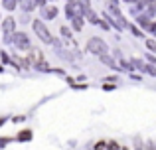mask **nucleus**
Segmentation results:
<instances>
[{"label":"nucleus","instance_id":"nucleus-1","mask_svg":"<svg viewBox=\"0 0 156 150\" xmlns=\"http://www.w3.org/2000/svg\"><path fill=\"white\" fill-rule=\"evenodd\" d=\"M87 50L91 51V54H95V55H101V58H105V55L109 54V47H107V44L101 38H91L87 42Z\"/></svg>","mask_w":156,"mask_h":150},{"label":"nucleus","instance_id":"nucleus-2","mask_svg":"<svg viewBox=\"0 0 156 150\" xmlns=\"http://www.w3.org/2000/svg\"><path fill=\"white\" fill-rule=\"evenodd\" d=\"M34 32L38 34V38L42 40V42H46V44H53V38H51L50 30L44 26L42 20H36V22H34Z\"/></svg>","mask_w":156,"mask_h":150},{"label":"nucleus","instance_id":"nucleus-3","mask_svg":"<svg viewBox=\"0 0 156 150\" xmlns=\"http://www.w3.org/2000/svg\"><path fill=\"white\" fill-rule=\"evenodd\" d=\"M12 38H14L16 47H20V50H30V40H28V36L24 34V32H18V34H14Z\"/></svg>","mask_w":156,"mask_h":150},{"label":"nucleus","instance_id":"nucleus-4","mask_svg":"<svg viewBox=\"0 0 156 150\" xmlns=\"http://www.w3.org/2000/svg\"><path fill=\"white\" fill-rule=\"evenodd\" d=\"M2 26H4V34H6V42L10 44V40H12V32H14V26H16L14 18H6Z\"/></svg>","mask_w":156,"mask_h":150},{"label":"nucleus","instance_id":"nucleus-5","mask_svg":"<svg viewBox=\"0 0 156 150\" xmlns=\"http://www.w3.org/2000/svg\"><path fill=\"white\" fill-rule=\"evenodd\" d=\"M65 12H67V16H69V18H75V14H79V12H81V8L77 6V4L69 2V4H67V8H65Z\"/></svg>","mask_w":156,"mask_h":150},{"label":"nucleus","instance_id":"nucleus-6","mask_svg":"<svg viewBox=\"0 0 156 150\" xmlns=\"http://www.w3.org/2000/svg\"><path fill=\"white\" fill-rule=\"evenodd\" d=\"M42 14H44V18H46V20H51V18H55V16H57V8L55 6H50V8H46Z\"/></svg>","mask_w":156,"mask_h":150},{"label":"nucleus","instance_id":"nucleus-7","mask_svg":"<svg viewBox=\"0 0 156 150\" xmlns=\"http://www.w3.org/2000/svg\"><path fill=\"white\" fill-rule=\"evenodd\" d=\"M16 140H20V142H28V140H32V131H22L18 136H16Z\"/></svg>","mask_w":156,"mask_h":150},{"label":"nucleus","instance_id":"nucleus-8","mask_svg":"<svg viewBox=\"0 0 156 150\" xmlns=\"http://www.w3.org/2000/svg\"><path fill=\"white\" fill-rule=\"evenodd\" d=\"M22 8L24 12H32L36 8V0H22Z\"/></svg>","mask_w":156,"mask_h":150},{"label":"nucleus","instance_id":"nucleus-9","mask_svg":"<svg viewBox=\"0 0 156 150\" xmlns=\"http://www.w3.org/2000/svg\"><path fill=\"white\" fill-rule=\"evenodd\" d=\"M73 28H75V30H81V28H83V20H81V16H75V18H73Z\"/></svg>","mask_w":156,"mask_h":150},{"label":"nucleus","instance_id":"nucleus-10","mask_svg":"<svg viewBox=\"0 0 156 150\" xmlns=\"http://www.w3.org/2000/svg\"><path fill=\"white\" fill-rule=\"evenodd\" d=\"M2 4H4L6 10H14L16 8V0H2Z\"/></svg>","mask_w":156,"mask_h":150},{"label":"nucleus","instance_id":"nucleus-11","mask_svg":"<svg viewBox=\"0 0 156 150\" xmlns=\"http://www.w3.org/2000/svg\"><path fill=\"white\" fill-rule=\"evenodd\" d=\"M105 150H119V144L115 142V140H111V142L107 144V148H105Z\"/></svg>","mask_w":156,"mask_h":150},{"label":"nucleus","instance_id":"nucleus-12","mask_svg":"<svg viewBox=\"0 0 156 150\" xmlns=\"http://www.w3.org/2000/svg\"><path fill=\"white\" fill-rule=\"evenodd\" d=\"M105 148H107V142H103V140L95 144V150H105Z\"/></svg>","mask_w":156,"mask_h":150},{"label":"nucleus","instance_id":"nucleus-13","mask_svg":"<svg viewBox=\"0 0 156 150\" xmlns=\"http://www.w3.org/2000/svg\"><path fill=\"white\" fill-rule=\"evenodd\" d=\"M146 46H148L150 50H154V51H156V42H146Z\"/></svg>","mask_w":156,"mask_h":150},{"label":"nucleus","instance_id":"nucleus-14","mask_svg":"<svg viewBox=\"0 0 156 150\" xmlns=\"http://www.w3.org/2000/svg\"><path fill=\"white\" fill-rule=\"evenodd\" d=\"M144 69H146V71H148V73H150V75H156V69H154V67H144Z\"/></svg>","mask_w":156,"mask_h":150},{"label":"nucleus","instance_id":"nucleus-15","mask_svg":"<svg viewBox=\"0 0 156 150\" xmlns=\"http://www.w3.org/2000/svg\"><path fill=\"white\" fill-rule=\"evenodd\" d=\"M148 28H150V32H152V34L156 36V24H150V26H148Z\"/></svg>","mask_w":156,"mask_h":150},{"label":"nucleus","instance_id":"nucleus-16","mask_svg":"<svg viewBox=\"0 0 156 150\" xmlns=\"http://www.w3.org/2000/svg\"><path fill=\"white\" fill-rule=\"evenodd\" d=\"M6 144H8V138H2V140H0V146H6Z\"/></svg>","mask_w":156,"mask_h":150},{"label":"nucleus","instance_id":"nucleus-17","mask_svg":"<svg viewBox=\"0 0 156 150\" xmlns=\"http://www.w3.org/2000/svg\"><path fill=\"white\" fill-rule=\"evenodd\" d=\"M46 2L48 0H36V4H44V6H46Z\"/></svg>","mask_w":156,"mask_h":150},{"label":"nucleus","instance_id":"nucleus-18","mask_svg":"<svg viewBox=\"0 0 156 150\" xmlns=\"http://www.w3.org/2000/svg\"><path fill=\"white\" fill-rule=\"evenodd\" d=\"M148 59H150L152 63H156V58H152V55H148Z\"/></svg>","mask_w":156,"mask_h":150},{"label":"nucleus","instance_id":"nucleus-19","mask_svg":"<svg viewBox=\"0 0 156 150\" xmlns=\"http://www.w3.org/2000/svg\"><path fill=\"white\" fill-rule=\"evenodd\" d=\"M148 150H154V144H150V146H148Z\"/></svg>","mask_w":156,"mask_h":150},{"label":"nucleus","instance_id":"nucleus-20","mask_svg":"<svg viewBox=\"0 0 156 150\" xmlns=\"http://www.w3.org/2000/svg\"><path fill=\"white\" fill-rule=\"evenodd\" d=\"M69 2H71V0H69Z\"/></svg>","mask_w":156,"mask_h":150}]
</instances>
